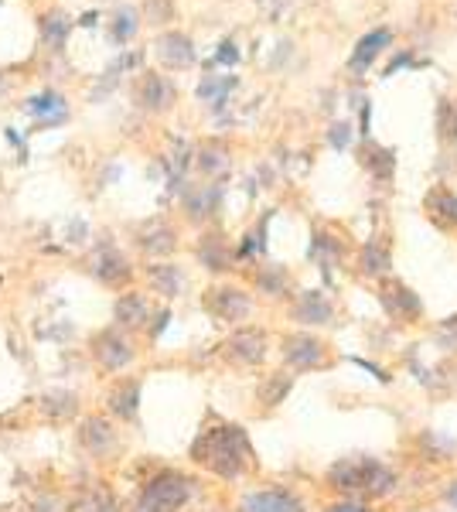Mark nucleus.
<instances>
[{"label": "nucleus", "instance_id": "nucleus-1", "mask_svg": "<svg viewBox=\"0 0 457 512\" xmlns=\"http://www.w3.org/2000/svg\"><path fill=\"white\" fill-rule=\"evenodd\" d=\"M188 458L209 475L222 478V482H239L256 465V451L249 434L239 424H229V420L205 424L195 434V441H191Z\"/></svg>", "mask_w": 457, "mask_h": 512}, {"label": "nucleus", "instance_id": "nucleus-2", "mask_svg": "<svg viewBox=\"0 0 457 512\" xmlns=\"http://www.w3.org/2000/svg\"><path fill=\"white\" fill-rule=\"evenodd\" d=\"M328 485L352 499H386L396 489V472L379 458L355 454V458H342L328 468Z\"/></svg>", "mask_w": 457, "mask_h": 512}, {"label": "nucleus", "instance_id": "nucleus-3", "mask_svg": "<svg viewBox=\"0 0 457 512\" xmlns=\"http://www.w3.org/2000/svg\"><path fill=\"white\" fill-rule=\"evenodd\" d=\"M195 495V478L178 468H161L140 485L137 512H181Z\"/></svg>", "mask_w": 457, "mask_h": 512}, {"label": "nucleus", "instance_id": "nucleus-4", "mask_svg": "<svg viewBox=\"0 0 457 512\" xmlns=\"http://www.w3.org/2000/svg\"><path fill=\"white\" fill-rule=\"evenodd\" d=\"M86 349H89L93 366L99 369V373H106V376L123 373V369H130V366H134V359H137L134 335L123 332V328H116V325H106V328H99V332L89 335Z\"/></svg>", "mask_w": 457, "mask_h": 512}, {"label": "nucleus", "instance_id": "nucleus-5", "mask_svg": "<svg viewBox=\"0 0 457 512\" xmlns=\"http://www.w3.org/2000/svg\"><path fill=\"white\" fill-rule=\"evenodd\" d=\"M76 444L89 461H99V465L120 458V451H123L120 427H116V420H110L106 414L82 417L76 424Z\"/></svg>", "mask_w": 457, "mask_h": 512}, {"label": "nucleus", "instance_id": "nucleus-6", "mask_svg": "<svg viewBox=\"0 0 457 512\" xmlns=\"http://www.w3.org/2000/svg\"><path fill=\"white\" fill-rule=\"evenodd\" d=\"M267 349H270V338L263 328H253V325H246V328H236L226 342H222V359L232 362V366H260L263 359H267Z\"/></svg>", "mask_w": 457, "mask_h": 512}, {"label": "nucleus", "instance_id": "nucleus-7", "mask_svg": "<svg viewBox=\"0 0 457 512\" xmlns=\"http://www.w3.org/2000/svg\"><path fill=\"white\" fill-rule=\"evenodd\" d=\"M140 393H144V383L137 376L113 379L110 390L103 393V414L116 424H134L140 417Z\"/></svg>", "mask_w": 457, "mask_h": 512}, {"label": "nucleus", "instance_id": "nucleus-8", "mask_svg": "<svg viewBox=\"0 0 457 512\" xmlns=\"http://www.w3.org/2000/svg\"><path fill=\"white\" fill-rule=\"evenodd\" d=\"M202 304L215 321H222V325H239V321H246L249 311H253V297L246 291H239V287H212Z\"/></svg>", "mask_w": 457, "mask_h": 512}, {"label": "nucleus", "instance_id": "nucleus-9", "mask_svg": "<svg viewBox=\"0 0 457 512\" xmlns=\"http://www.w3.org/2000/svg\"><path fill=\"white\" fill-rule=\"evenodd\" d=\"M89 274H93L103 287H110V291H127V284L134 280V267H130V260L120 250L103 246V250L89 260Z\"/></svg>", "mask_w": 457, "mask_h": 512}, {"label": "nucleus", "instance_id": "nucleus-10", "mask_svg": "<svg viewBox=\"0 0 457 512\" xmlns=\"http://www.w3.org/2000/svg\"><path fill=\"white\" fill-rule=\"evenodd\" d=\"M151 301H147V294L140 291H123L120 297L113 301V325L123 328V332H144L147 321H151Z\"/></svg>", "mask_w": 457, "mask_h": 512}, {"label": "nucleus", "instance_id": "nucleus-11", "mask_svg": "<svg viewBox=\"0 0 457 512\" xmlns=\"http://www.w3.org/2000/svg\"><path fill=\"white\" fill-rule=\"evenodd\" d=\"M284 362L294 369H321L324 366V342L307 332H297V335H287L284 338Z\"/></svg>", "mask_w": 457, "mask_h": 512}, {"label": "nucleus", "instance_id": "nucleus-12", "mask_svg": "<svg viewBox=\"0 0 457 512\" xmlns=\"http://www.w3.org/2000/svg\"><path fill=\"white\" fill-rule=\"evenodd\" d=\"M243 512H304V502L290 489H263L246 495Z\"/></svg>", "mask_w": 457, "mask_h": 512}, {"label": "nucleus", "instance_id": "nucleus-13", "mask_svg": "<svg viewBox=\"0 0 457 512\" xmlns=\"http://www.w3.org/2000/svg\"><path fill=\"white\" fill-rule=\"evenodd\" d=\"M382 304H386V311L396 321H413L417 315H423L420 294H413L410 287L400 284V280H389V284L382 287Z\"/></svg>", "mask_w": 457, "mask_h": 512}, {"label": "nucleus", "instance_id": "nucleus-14", "mask_svg": "<svg viewBox=\"0 0 457 512\" xmlns=\"http://www.w3.org/2000/svg\"><path fill=\"white\" fill-rule=\"evenodd\" d=\"M38 410L48 424H69L79 417V396L72 390H48L38 396Z\"/></svg>", "mask_w": 457, "mask_h": 512}, {"label": "nucleus", "instance_id": "nucleus-15", "mask_svg": "<svg viewBox=\"0 0 457 512\" xmlns=\"http://www.w3.org/2000/svg\"><path fill=\"white\" fill-rule=\"evenodd\" d=\"M69 512H123V506H120V499H116V492L110 489V485L93 482V485H86L76 499H72Z\"/></svg>", "mask_w": 457, "mask_h": 512}, {"label": "nucleus", "instance_id": "nucleus-16", "mask_svg": "<svg viewBox=\"0 0 457 512\" xmlns=\"http://www.w3.org/2000/svg\"><path fill=\"white\" fill-rule=\"evenodd\" d=\"M294 318L301 321V325H328V321H331V301L321 291H307V294L297 297Z\"/></svg>", "mask_w": 457, "mask_h": 512}, {"label": "nucleus", "instance_id": "nucleus-17", "mask_svg": "<svg viewBox=\"0 0 457 512\" xmlns=\"http://www.w3.org/2000/svg\"><path fill=\"white\" fill-rule=\"evenodd\" d=\"M427 212L440 229H454L457 226V195L451 188H434L427 195Z\"/></svg>", "mask_w": 457, "mask_h": 512}, {"label": "nucleus", "instance_id": "nucleus-18", "mask_svg": "<svg viewBox=\"0 0 457 512\" xmlns=\"http://www.w3.org/2000/svg\"><path fill=\"white\" fill-rule=\"evenodd\" d=\"M140 250H144L147 256H168L174 253V246H178V236H174L171 226H161V222H154L151 229H144L140 233Z\"/></svg>", "mask_w": 457, "mask_h": 512}, {"label": "nucleus", "instance_id": "nucleus-19", "mask_svg": "<svg viewBox=\"0 0 457 512\" xmlns=\"http://www.w3.org/2000/svg\"><path fill=\"white\" fill-rule=\"evenodd\" d=\"M147 277H151L154 294H161V297H178L181 287H185V274H181L174 263H154V267L147 270Z\"/></svg>", "mask_w": 457, "mask_h": 512}, {"label": "nucleus", "instance_id": "nucleus-20", "mask_svg": "<svg viewBox=\"0 0 457 512\" xmlns=\"http://www.w3.org/2000/svg\"><path fill=\"white\" fill-rule=\"evenodd\" d=\"M389 45V31L386 28H376V31H369L362 41H359V48H355V55H352V69L355 72H362V69H369L372 59L382 52V48Z\"/></svg>", "mask_w": 457, "mask_h": 512}, {"label": "nucleus", "instance_id": "nucleus-21", "mask_svg": "<svg viewBox=\"0 0 457 512\" xmlns=\"http://www.w3.org/2000/svg\"><path fill=\"white\" fill-rule=\"evenodd\" d=\"M161 59L168 65H188L191 59H195L191 41L185 35H164L161 38Z\"/></svg>", "mask_w": 457, "mask_h": 512}, {"label": "nucleus", "instance_id": "nucleus-22", "mask_svg": "<svg viewBox=\"0 0 457 512\" xmlns=\"http://www.w3.org/2000/svg\"><path fill=\"white\" fill-rule=\"evenodd\" d=\"M362 164H369L372 175H376L379 181H386L389 175H393L396 158H393V151H386V147H369V158H362Z\"/></svg>", "mask_w": 457, "mask_h": 512}, {"label": "nucleus", "instance_id": "nucleus-23", "mask_svg": "<svg viewBox=\"0 0 457 512\" xmlns=\"http://www.w3.org/2000/svg\"><path fill=\"white\" fill-rule=\"evenodd\" d=\"M198 256H202V263L212 270V274H219V270H229V250L222 243H202L198 246Z\"/></svg>", "mask_w": 457, "mask_h": 512}, {"label": "nucleus", "instance_id": "nucleus-24", "mask_svg": "<svg viewBox=\"0 0 457 512\" xmlns=\"http://www.w3.org/2000/svg\"><path fill=\"white\" fill-rule=\"evenodd\" d=\"M171 103V86L164 79H147L144 86V106H151V110H164V106Z\"/></svg>", "mask_w": 457, "mask_h": 512}, {"label": "nucleus", "instance_id": "nucleus-25", "mask_svg": "<svg viewBox=\"0 0 457 512\" xmlns=\"http://www.w3.org/2000/svg\"><path fill=\"white\" fill-rule=\"evenodd\" d=\"M290 383H294V379H290V376H284V373H273V376H270V383L260 390L263 403H267V407H277V403L284 400V396L290 393Z\"/></svg>", "mask_w": 457, "mask_h": 512}, {"label": "nucleus", "instance_id": "nucleus-26", "mask_svg": "<svg viewBox=\"0 0 457 512\" xmlns=\"http://www.w3.org/2000/svg\"><path fill=\"white\" fill-rule=\"evenodd\" d=\"M389 267V253L382 250V246L369 243L362 253V274H382V270Z\"/></svg>", "mask_w": 457, "mask_h": 512}, {"label": "nucleus", "instance_id": "nucleus-27", "mask_svg": "<svg viewBox=\"0 0 457 512\" xmlns=\"http://www.w3.org/2000/svg\"><path fill=\"white\" fill-rule=\"evenodd\" d=\"M284 284H287L284 270H263V274L256 277V287H260V291H267V294H280V291H284Z\"/></svg>", "mask_w": 457, "mask_h": 512}, {"label": "nucleus", "instance_id": "nucleus-28", "mask_svg": "<svg viewBox=\"0 0 457 512\" xmlns=\"http://www.w3.org/2000/svg\"><path fill=\"white\" fill-rule=\"evenodd\" d=\"M331 144H335V147H345L348 144V127H345V123H338V127L331 130Z\"/></svg>", "mask_w": 457, "mask_h": 512}, {"label": "nucleus", "instance_id": "nucleus-29", "mask_svg": "<svg viewBox=\"0 0 457 512\" xmlns=\"http://www.w3.org/2000/svg\"><path fill=\"white\" fill-rule=\"evenodd\" d=\"M324 512H369V509L359 506V502H338V506H328Z\"/></svg>", "mask_w": 457, "mask_h": 512}, {"label": "nucleus", "instance_id": "nucleus-30", "mask_svg": "<svg viewBox=\"0 0 457 512\" xmlns=\"http://www.w3.org/2000/svg\"><path fill=\"white\" fill-rule=\"evenodd\" d=\"M444 499H447V502H451V506L457 509V482H451V485H447V492H444Z\"/></svg>", "mask_w": 457, "mask_h": 512}]
</instances>
